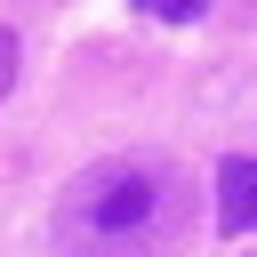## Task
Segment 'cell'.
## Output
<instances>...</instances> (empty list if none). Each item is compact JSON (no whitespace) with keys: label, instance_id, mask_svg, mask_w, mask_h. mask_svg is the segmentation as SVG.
Segmentation results:
<instances>
[{"label":"cell","instance_id":"cell-2","mask_svg":"<svg viewBox=\"0 0 257 257\" xmlns=\"http://www.w3.org/2000/svg\"><path fill=\"white\" fill-rule=\"evenodd\" d=\"M217 233H257V161H217Z\"/></svg>","mask_w":257,"mask_h":257},{"label":"cell","instance_id":"cell-4","mask_svg":"<svg viewBox=\"0 0 257 257\" xmlns=\"http://www.w3.org/2000/svg\"><path fill=\"white\" fill-rule=\"evenodd\" d=\"M8 88H16V32L0 24V104H8Z\"/></svg>","mask_w":257,"mask_h":257},{"label":"cell","instance_id":"cell-1","mask_svg":"<svg viewBox=\"0 0 257 257\" xmlns=\"http://www.w3.org/2000/svg\"><path fill=\"white\" fill-rule=\"evenodd\" d=\"M193 225V185L161 153H112L88 161L56 201V241L72 249H153Z\"/></svg>","mask_w":257,"mask_h":257},{"label":"cell","instance_id":"cell-3","mask_svg":"<svg viewBox=\"0 0 257 257\" xmlns=\"http://www.w3.org/2000/svg\"><path fill=\"white\" fill-rule=\"evenodd\" d=\"M145 16H161V24H185V16H201V0H137Z\"/></svg>","mask_w":257,"mask_h":257}]
</instances>
